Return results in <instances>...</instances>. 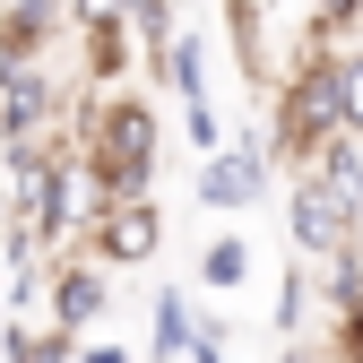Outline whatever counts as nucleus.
Returning <instances> with one entry per match:
<instances>
[{
  "label": "nucleus",
  "instance_id": "f257e3e1",
  "mask_svg": "<svg viewBox=\"0 0 363 363\" xmlns=\"http://www.w3.org/2000/svg\"><path fill=\"white\" fill-rule=\"evenodd\" d=\"M69 147L86 156V173H96L104 208L113 199H156V164H164V121L147 113V96H86L69 104Z\"/></svg>",
  "mask_w": 363,
  "mask_h": 363
},
{
  "label": "nucleus",
  "instance_id": "f03ea898",
  "mask_svg": "<svg viewBox=\"0 0 363 363\" xmlns=\"http://www.w3.org/2000/svg\"><path fill=\"white\" fill-rule=\"evenodd\" d=\"M329 139H346V121H337V52H303L277 78V104H268V156L286 173H303Z\"/></svg>",
  "mask_w": 363,
  "mask_h": 363
},
{
  "label": "nucleus",
  "instance_id": "7ed1b4c3",
  "mask_svg": "<svg viewBox=\"0 0 363 363\" xmlns=\"http://www.w3.org/2000/svg\"><path fill=\"white\" fill-rule=\"evenodd\" d=\"M286 234H294V259H337V251H354L363 242V208H354V191H329L320 173H294V191H286Z\"/></svg>",
  "mask_w": 363,
  "mask_h": 363
},
{
  "label": "nucleus",
  "instance_id": "20e7f679",
  "mask_svg": "<svg viewBox=\"0 0 363 363\" xmlns=\"http://www.w3.org/2000/svg\"><path fill=\"white\" fill-rule=\"evenodd\" d=\"M69 86L43 61H0V147L18 139H69Z\"/></svg>",
  "mask_w": 363,
  "mask_h": 363
},
{
  "label": "nucleus",
  "instance_id": "39448f33",
  "mask_svg": "<svg viewBox=\"0 0 363 363\" xmlns=\"http://www.w3.org/2000/svg\"><path fill=\"white\" fill-rule=\"evenodd\" d=\"M268 182H277V156H268V130L251 139H225L216 156H199V173H191V199L199 208H216V216H242V208H259L268 199Z\"/></svg>",
  "mask_w": 363,
  "mask_h": 363
},
{
  "label": "nucleus",
  "instance_id": "423d86ee",
  "mask_svg": "<svg viewBox=\"0 0 363 363\" xmlns=\"http://www.w3.org/2000/svg\"><path fill=\"white\" fill-rule=\"evenodd\" d=\"M164 251V208L156 199H113L86 216V259H104V268H147Z\"/></svg>",
  "mask_w": 363,
  "mask_h": 363
},
{
  "label": "nucleus",
  "instance_id": "0eeeda50",
  "mask_svg": "<svg viewBox=\"0 0 363 363\" xmlns=\"http://www.w3.org/2000/svg\"><path fill=\"white\" fill-rule=\"evenodd\" d=\"M104 311H113V268L86 259V251H61L52 259V286H43V320L69 329V337H86Z\"/></svg>",
  "mask_w": 363,
  "mask_h": 363
},
{
  "label": "nucleus",
  "instance_id": "6e6552de",
  "mask_svg": "<svg viewBox=\"0 0 363 363\" xmlns=\"http://www.w3.org/2000/svg\"><path fill=\"white\" fill-rule=\"evenodd\" d=\"M69 26V0H9L0 9V61H43V43Z\"/></svg>",
  "mask_w": 363,
  "mask_h": 363
},
{
  "label": "nucleus",
  "instance_id": "1a4fd4ad",
  "mask_svg": "<svg viewBox=\"0 0 363 363\" xmlns=\"http://www.w3.org/2000/svg\"><path fill=\"white\" fill-rule=\"evenodd\" d=\"M147 69H156V86H173L182 104H191V96H208V43H199L191 26H173L156 52H147Z\"/></svg>",
  "mask_w": 363,
  "mask_h": 363
},
{
  "label": "nucleus",
  "instance_id": "9d476101",
  "mask_svg": "<svg viewBox=\"0 0 363 363\" xmlns=\"http://www.w3.org/2000/svg\"><path fill=\"white\" fill-rule=\"evenodd\" d=\"M191 337H199L191 294H182V286H156V337H147V363H182V354H191Z\"/></svg>",
  "mask_w": 363,
  "mask_h": 363
},
{
  "label": "nucleus",
  "instance_id": "9b49d317",
  "mask_svg": "<svg viewBox=\"0 0 363 363\" xmlns=\"http://www.w3.org/2000/svg\"><path fill=\"white\" fill-rule=\"evenodd\" d=\"M130 18H104V26H86V78H96V96H113L121 69H130Z\"/></svg>",
  "mask_w": 363,
  "mask_h": 363
},
{
  "label": "nucleus",
  "instance_id": "f8f14e48",
  "mask_svg": "<svg viewBox=\"0 0 363 363\" xmlns=\"http://www.w3.org/2000/svg\"><path fill=\"white\" fill-rule=\"evenodd\" d=\"M0 363H78V337L52 329V320H9V337H0Z\"/></svg>",
  "mask_w": 363,
  "mask_h": 363
},
{
  "label": "nucleus",
  "instance_id": "ddd939ff",
  "mask_svg": "<svg viewBox=\"0 0 363 363\" xmlns=\"http://www.w3.org/2000/svg\"><path fill=\"white\" fill-rule=\"evenodd\" d=\"M251 268H259V259H251V242H242V234H216V242L199 251V286L234 294V286H251Z\"/></svg>",
  "mask_w": 363,
  "mask_h": 363
},
{
  "label": "nucleus",
  "instance_id": "4468645a",
  "mask_svg": "<svg viewBox=\"0 0 363 363\" xmlns=\"http://www.w3.org/2000/svg\"><path fill=\"white\" fill-rule=\"evenodd\" d=\"M303 320H311V259L277 268V337H286V346H303Z\"/></svg>",
  "mask_w": 363,
  "mask_h": 363
},
{
  "label": "nucleus",
  "instance_id": "2eb2a0df",
  "mask_svg": "<svg viewBox=\"0 0 363 363\" xmlns=\"http://www.w3.org/2000/svg\"><path fill=\"white\" fill-rule=\"evenodd\" d=\"M354 26H363V0H311V35H303V52H346Z\"/></svg>",
  "mask_w": 363,
  "mask_h": 363
},
{
  "label": "nucleus",
  "instance_id": "dca6fc26",
  "mask_svg": "<svg viewBox=\"0 0 363 363\" xmlns=\"http://www.w3.org/2000/svg\"><path fill=\"white\" fill-rule=\"evenodd\" d=\"M225 26H234V69L268 78V43H259V0H225Z\"/></svg>",
  "mask_w": 363,
  "mask_h": 363
},
{
  "label": "nucleus",
  "instance_id": "f3484780",
  "mask_svg": "<svg viewBox=\"0 0 363 363\" xmlns=\"http://www.w3.org/2000/svg\"><path fill=\"white\" fill-rule=\"evenodd\" d=\"M337 121H346V139H363V43L337 52Z\"/></svg>",
  "mask_w": 363,
  "mask_h": 363
},
{
  "label": "nucleus",
  "instance_id": "a211bd4d",
  "mask_svg": "<svg viewBox=\"0 0 363 363\" xmlns=\"http://www.w3.org/2000/svg\"><path fill=\"white\" fill-rule=\"evenodd\" d=\"M113 9L130 18V35H139V43H147V52H156V43H164V35H173V0H113Z\"/></svg>",
  "mask_w": 363,
  "mask_h": 363
},
{
  "label": "nucleus",
  "instance_id": "6ab92c4d",
  "mask_svg": "<svg viewBox=\"0 0 363 363\" xmlns=\"http://www.w3.org/2000/svg\"><path fill=\"white\" fill-rule=\"evenodd\" d=\"M182 139H191L199 156H216V147H225V121H216V104H208V96L182 104Z\"/></svg>",
  "mask_w": 363,
  "mask_h": 363
},
{
  "label": "nucleus",
  "instance_id": "aec40b11",
  "mask_svg": "<svg viewBox=\"0 0 363 363\" xmlns=\"http://www.w3.org/2000/svg\"><path fill=\"white\" fill-rule=\"evenodd\" d=\"M234 329L225 320H199V337H191V363H234V346H225Z\"/></svg>",
  "mask_w": 363,
  "mask_h": 363
},
{
  "label": "nucleus",
  "instance_id": "412c9836",
  "mask_svg": "<svg viewBox=\"0 0 363 363\" xmlns=\"http://www.w3.org/2000/svg\"><path fill=\"white\" fill-rule=\"evenodd\" d=\"M78 363H139V354L113 346V337H78Z\"/></svg>",
  "mask_w": 363,
  "mask_h": 363
},
{
  "label": "nucleus",
  "instance_id": "4be33fe9",
  "mask_svg": "<svg viewBox=\"0 0 363 363\" xmlns=\"http://www.w3.org/2000/svg\"><path fill=\"white\" fill-rule=\"evenodd\" d=\"M0 225H9V182H0Z\"/></svg>",
  "mask_w": 363,
  "mask_h": 363
},
{
  "label": "nucleus",
  "instance_id": "5701e85b",
  "mask_svg": "<svg viewBox=\"0 0 363 363\" xmlns=\"http://www.w3.org/2000/svg\"><path fill=\"white\" fill-rule=\"evenodd\" d=\"M0 337H9V303H0Z\"/></svg>",
  "mask_w": 363,
  "mask_h": 363
},
{
  "label": "nucleus",
  "instance_id": "b1692460",
  "mask_svg": "<svg viewBox=\"0 0 363 363\" xmlns=\"http://www.w3.org/2000/svg\"><path fill=\"white\" fill-rule=\"evenodd\" d=\"M259 9H286V0H259Z\"/></svg>",
  "mask_w": 363,
  "mask_h": 363
}]
</instances>
